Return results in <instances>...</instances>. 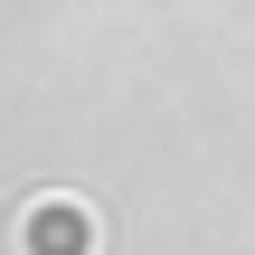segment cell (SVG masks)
Segmentation results:
<instances>
[{
    "label": "cell",
    "instance_id": "cell-1",
    "mask_svg": "<svg viewBox=\"0 0 255 255\" xmlns=\"http://www.w3.org/2000/svg\"><path fill=\"white\" fill-rule=\"evenodd\" d=\"M9 246L19 255H104V218H95L76 189H38V199H19V218H9Z\"/></svg>",
    "mask_w": 255,
    "mask_h": 255
}]
</instances>
